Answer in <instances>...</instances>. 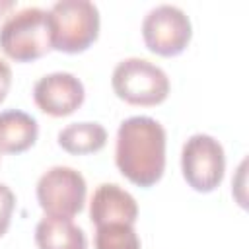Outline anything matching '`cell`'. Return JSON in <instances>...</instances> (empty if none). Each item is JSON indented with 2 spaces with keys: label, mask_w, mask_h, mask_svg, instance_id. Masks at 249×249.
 <instances>
[{
  "label": "cell",
  "mask_w": 249,
  "mask_h": 249,
  "mask_svg": "<svg viewBox=\"0 0 249 249\" xmlns=\"http://www.w3.org/2000/svg\"><path fill=\"white\" fill-rule=\"evenodd\" d=\"M115 163L138 187H152L165 169V130L146 115L128 117L117 130Z\"/></svg>",
  "instance_id": "6da1fadb"
},
{
  "label": "cell",
  "mask_w": 249,
  "mask_h": 249,
  "mask_svg": "<svg viewBox=\"0 0 249 249\" xmlns=\"http://www.w3.org/2000/svg\"><path fill=\"white\" fill-rule=\"evenodd\" d=\"M0 49L18 62H31L47 54L53 49L49 12L29 6L8 16L0 25Z\"/></svg>",
  "instance_id": "7a4b0ae2"
},
{
  "label": "cell",
  "mask_w": 249,
  "mask_h": 249,
  "mask_svg": "<svg viewBox=\"0 0 249 249\" xmlns=\"http://www.w3.org/2000/svg\"><path fill=\"white\" fill-rule=\"evenodd\" d=\"M53 49L82 53L99 35V10L89 0H60L49 10Z\"/></svg>",
  "instance_id": "3957f363"
},
{
  "label": "cell",
  "mask_w": 249,
  "mask_h": 249,
  "mask_svg": "<svg viewBox=\"0 0 249 249\" xmlns=\"http://www.w3.org/2000/svg\"><path fill=\"white\" fill-rule=\"evenodd\" d=\"M113 91L130 105H158L169 95V78L154 62L130 56L121 60L111 76Z\"/></svg>",
  "instance_id": "277c9868"
},
{
  "label": "cell",
  "mask_w": 249,
  "mask_h": 249,
  "mask_svg": "<svg viewBox=\"0 0 249 249\" xmlns=\"http://www.w3.org/2000/svg\"><path fill=\"white\" fill-rule=\"evenodd\" d=\"M88 185L80 171L66 165L47 169L37 181V200L45 216L74 218L84 210Z\"/></svg>",
  "instance_id": "5b68a950"
},
{
  "label": "cell",
  "mask_w": 249,
  "mask_h": 249,
  "mask_svg": "<svg viewBox=\"0 0 249 249\" xmlns=\"http://www.w3.org/2000/svg\"><path fill=\"white\" fill-rule=\"evenodd\" d=\"M181 169L185 181L198 193L214 191L226 171V154L222 144L210 134H193L181 150Z\"/></svg>",
  "instance_id": "8992f818"
},
{
  "label": "cell",
  "mask_w": 249,
  "mask_h": 249,
  "mask_svg": "<svg viewBox=\"0 0 249 249\" xmlns=\"http://www.w3.org/2000/svg\"><path fill=\"white\" fill-rule=\"evenodd\" d=\"M193 27L189 16L171 4L152 8L142 21V37L146 47L160 56H175L183 53L191 41Z\"/></svg>",
  "instance_id": "52a82bcc"
},
{
  "label": "cell",
  "mask_w": 249,
  "mask_h": 249,
  "mask_svg": "<svg viewBox=\"0 0 249 249\" xmlns=\"http://www.w3.org/2000/svg\"><path fill=\"white\" fill-rule=\"evenodd\" d=\"M86 97L84 84L70 72H53L39 78L33 86L35 105L51 117L74 113Z\"/></svg>",
  "instance_id": "ba28073f"
},
{
  "label": "cell",
  "mask_w": 249,
  "mask_h": 249,
  "mask_svg": "<svg viewBox=\"0 0 249 249\" xmlns=\"http://www.w3.org/2000/svg\"><path fill=\"white\" fill-rule=\"evenodd\" d=\"M138 218V204L134 196L117 183H101L89 202V220L95 226L103 224H132Z\"/></svg>",
  "instance_id": "9c48e42d"
},
{
  "label": "cell",
  "mask_w": 249,
  "mask_h": 249,
  "mask_svg": "<svg viewBox=\"0 0 249 249\" xmlns=\"http://www.w3.org/2000/svg\"><path fill=\"white\" fill-rule=\"evenodd\" d=\"M39 136L37 121L19 109L0 111V154H21Z\"/></svg>",
  "instance_id": "30bf717a"
},
{
  "label": "cell",
  "mask_w": 249,
  "mask_h": 249,
  "mask_svg": "<svg viewBox=\"0 0 249 249\" xmlns=\"http://www.w3.org/2000/svg\"><path fill=\"white\" fill-rule=\"evenodd\" d=\"M35 243L39 249H88V237L70 218L45 216L35 226Z\"/></svg>",
  "instance_id": "8fae6325"
},
{
  "label": "cell",
  "mask_w": 249,
  "mask_h": 249,
  "mask_svg": "<svg viewBox=\"0 0 249 249\" xmlns=\"http://www.w3.org/2000/svg\"><path fill=\"white\" fill-rule=\"evenodd\" d=\"M58 144L68 154H93L107 144V130L99 123H72L58 132Z\"/></svg>",
  "instance_id": "7c38bea8"
},
{
  "label": "cell",
  "mask_w": 249,
  "mask_h": 249,
  "mask_svg": "<svg viewBox=\"0 0 249 249\" xmlns=\"http://www.w3.org/2000/svg\"><path fill=\"white\" fill-rule=\"evenodd\" d=\"M95 249H140V239L132 224L95 226Z\"/></svg>",
  "instance_id": "4fadbf2b"
},
{
  "label": "cell",
  "mask_w": 249,
  "mask_h": 249,
  "mask_svg": "<svg viewBox=\"0 0 249 249\" xmlns=\"http://www.w3.org/2000/svg\"><path fill=\"white\" fill-rule=\"evenodd\" d=\"M14 206H16V195L12 193V189L8 185L0 183V237L10 228Z\"/></svg>",
  "instance_id": "5bb4252c"
},
{
  "label": "cell",
  "mask_w": 249,
  "mask_h": 249,
  "mask_svg": "<svg viewBox=\"0 0 249 249\" xmlns=\"http://www.w3.org/2000/svg\"><path fill=\"white\" fill-rule=\"evenodd\" d=\"M10 86H12V68L4 58H0V101L6 99Z\"/></svg>",
  "instance_id": "9a60e30c"
},
{
  "label": "cell",
  "mask_w": 249,
  "mask_h": 249,
  "mask_svg": "<svg viewBox=\"0 0 249 249\" xmlns=\"http://www.w3.org/2000/svg\"><path fill=\"white\" fill-rule=\"evenodd\" d=\"M10 8H14V0H0V14H4Z\"/></svg>",
  "instance_id": "2e32d148"
}]
</instances>
